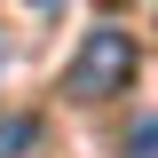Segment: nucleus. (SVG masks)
<instances>
[{
  "mask_svg": "<svg viewBox=\"0 0 158 158\" xmlns=\"http://www.w3.org/2000/svg\"><path fill=\"white\" fill-rule=\"evenodd\" d=\"M32 142H40V127H32V118H0V158H24Z\"/></svg>",
  "mask_w": 158,
  "mask_h": 158,
  "instance_id": "f03ea898",
  "label": "nucleus"
},
{
  "mask_svg": "<svg viewBox=\"0 0 158 158\" xmlns=\"http://www.w3.org/2000/svg\"><path fill=\"white\" fill-rule=\"evenodd\" d=\"M127 158H158V111L127 127Z\"/></svg>",
  "mask_w": 158,
  "mask_h": 158,
  "instance_id": "7ed1b4c3",
  "label": "nucleus"
},
{
  "mask_svg": "<svg viewBox=\"0 0 158 158\" xmlns=\"http://www.w3.org/2000/svg\"><path fill=\"white\" fill-rule=\"evenodd\" d=\"M127 79H135V40L118 32V24H95V32L79 40L71 71H63V95L71 103H111Z\"/></svg>",
  "mask_w": 158,
  "mask_h": 158,
  "instance_id": "f257e3e1",
  "label": "nucleus"
}]
</instances>
